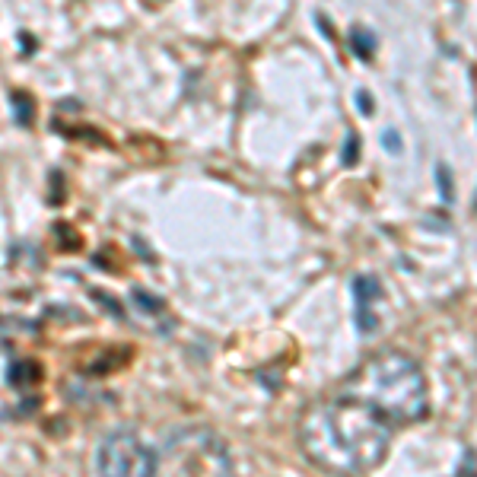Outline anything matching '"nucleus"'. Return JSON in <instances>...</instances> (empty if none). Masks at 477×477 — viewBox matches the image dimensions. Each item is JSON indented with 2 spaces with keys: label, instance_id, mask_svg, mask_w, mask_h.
<instances>
[{
  "label": "nucleus",
  "instance_id": "obj_9",
  "mask_svg": "<svg viewBox=\"0 0 477 477\" xmlns=\"http://www.w3.org/2000/svg\"><path fill=\"white\" fill-rule=\"evenodd\" d=\"M13 102H16V108H19V112H16V121H19V124H29L32 121V99L23 96V92H13Z\"/></svg>",
  "mask_w": 477,
  "mask_h": 477
},
{
  "label": "nucleus",
  "instance_id": "obj_5",
  "mask_svg": "<svg viewBox=\"0 0 477 477\" xmlns=\"http://www.w3.org/2000/svg\"><path fill=\"white\" fill-rule=\"evenodd\" d=\"M353 293H357V302H359L357 328L359 331H373L375 328V318H373V309H369V302L382 296L379 280H375V277H357V280H353Z\"/></svg>",
  "mask_w": 477,
  "mask_h": 477
},
{
  "label": "nucleus",
  "instance_id": "obj_7",
  "mask_svg": "<svg viewBox=\"0 0 477 477\" xmlns=\"http://www.w3.org/2000/svg\"><path fill=\"white\" fill-rule=\"evenodd\" d=\"M38 375L42 373H38L35 363H16L13 373H10V382H13V385H35Z\"/></svg>",
  "mask_w": 477,
  "mask_h": 477
},
{
  "label": "nucleus",
  "instance_id": "obj_13",
  "mask_svg": "<svg viewBox=\"0 0 477 477\" xmlns=\"http://www.w3.org/2000/svg\"><path fill=\"white\" fill-rule=\"evenodd\" d=\"M359 105H363V115H373V99H369V96H366V92H359Z\"/></svg>",
  "mask_w": 477,
  "mask_h": 477
},
{
  "label": "nucleus",
  "instance_id": "obj_1",
  "mask_svg": "<svg viewBox=\"0 0 477 477\" xmlns=\"http://www.w3.org/2000/svg\"><path fill=\"white\" fill-rule=\"evenodd\" d=\"M395 426L369 404L350 395H331L312 404L299 423V442L315 464L331 474L359 477L379 468Z\"/></svg>",
  "mask_w": 477,
  "mask_h": 477
},
{
  "label": "nucleus",
  "instance_id": "obj_10",
  "mask_svg": "<svg viewBox=\"0 0 477 477\" xmlns=\"http://www.w3.org/2000/svg\"><path fill=\"white\" fill-rule=\"evenodd\" d=\"M359 156V137L350 134L347 143H343V165H353V159Z\"/></svg>",
  "mask_w": 477,
  "mask_h": 477
},
{
  "label": "nucleus",
  "instance_id": "obj_11",
  "mask_svg": "<svg viewBox=\"0 0 477 477\" xmlns=\"http://www.w3.org/2000/svg\"><path fill=\"white\" fill-rule=\"evenodd\" d=\"M436 175H439L442 197H446V201H452V175H448V169H446V165H439V169H436Z\"/></svg>",
  "mask_w": 477,
  "mask_h": 477
},
{
  "label": "nucleus",
  "instance_id": "obj_2",
  "mask_svg": "<svg viewBox=\"0 0 477 477\" xmlns=\"http://www.w3.org/2000/svg\"><path fill=\"white\" fill-rule=\"evenodd\" d=\"M337 391L369 404L391 426L423 420L426 414L423 373L407 353L398 350H382L363 359V366H357Z\"/></svg>",
  "mask_w": 477,
  "mask_h": 477
},
{
  "label": "nucleus",
  "instance_id": "obj_3",
  "mask_svg": "<svg viewBox=\"0 0 477 477\" xmlns=\"http://www.w3.org/2000/svg\"><path fill=\"white\" fill-rule=\"evenodd\" d=\"M149 477H232L229 448L207 426H185L159 446Z\"/></svg>",
  "mask_w": 477,
  "mask_h": 477
},
{
  "label": "nucleus",
  "instance_id": "obj_6",
  "mask_svg": "<svg viewBox=\"0 0 477 477\" xmlns=\"http://www.w3.org/2000/svg\"><path fill=\"white\" fill-rule=\"evenodd\" d=\"M131 299H134V306L149 318V325H153V328H159V325H163V328H169V315H165V306L159 302L156 296H149V293H143V290H134V296H131Z\"/></svg>",
  "mask_w": 477,
  "mask_h": 477
},
{
  "label": "nucleus",
  "instance_id": "obj_8",
  "mask_svg": "<svg viewBox=\"0 0 477 477\" xmlns=\"http://www.w3.org/2000/svg\"><path fill=\"white\" fill-rule=\"evenodd\" d=\"M353 51H357L363 60H369L373 58V51H375V38L369 35L366 29H353Z\"/></svg>",
  "mask_w": 477,
  "mask_h": 477
},
{
  "label": "nucleus",
  "instance_id": "obj_12",
  "mask_svg": "<svg viewBox=\"0 0 477 477\" xmlns=\"http://www.w3.org/2000/svg\"><path fill=\"white\" fill-rule=\"evenodd\" d=\"M385 147L391 149V153H398V149H401V140H398L395 131H385Z\"/></svg>",
  "mask_w": 477,
  "mask_h": 477
},
{
  "label": "nucleus",
  "instance_id": "obj_4",
  "mask_svg": "<svg viewBox=\"0 0 477 477\" xmlns=\"http://www.w3.org/2000/svg\"><path fill=\"white\" fill-rule=\"evenodd\" d=\"M99 477H149L153 471V455L137 439L134 432L118 430L105 436L96 455Z\"/></svg>",
  "mask_w": 477,
  "mask_h": 477
}]
</instances>
